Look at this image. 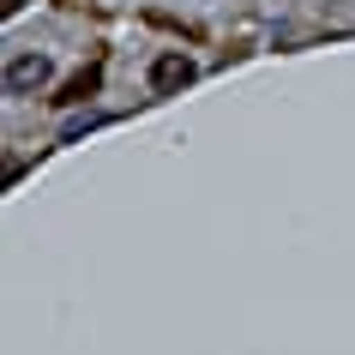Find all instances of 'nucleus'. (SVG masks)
Masks as SVG:
<instances>
[{
	"label": "nucleus",
	"mask_w": 355,
	"mask_h": 355,
	"mask_svg": "<svg viewBox=\"0 0 355 355\" xmlns=\"http://www.w3.org/2000/svg\"><path fill=\"white\" fill-rule=\"evenodd\" d=\"M96 85H103V67H85V73H78L73 85H67V91H60V103H85V96L96 91Z\"/></svg>",
	"instance_id": "obj_3"
},
{
	"label": "nucleus",
	"mask_w": 355,
	"mask_h": 355,
	"mask_svg": "<svg viewBox=\"0 0 355 355\" xmlns=\"http://www.w3.org/2000/svg\"><path fill=\"white\" fill-rule=\"evenodd\" d=\"M187 78H193V60H187V55H163L157 67H150V91L168 96V91H181Z\"/></svg>",
	"instance_id": "obj_2"
},
{
	"label": "nucleus",
	"mask_w": 355,
	"mask_h": 355,
	"mask_svg": "<svg viewBox=\"0 0 355 355\" xmlns=\"http://www.w3.org/2000/svg\"><path fill=\"white\" fill-rule=\"evenodd\" d=\"M49 78H55V60H49V55H12V60H6V91H12V96L42 91Z\"/></svg>",
	"instance_id": "obj_1"
}]
</instances>
